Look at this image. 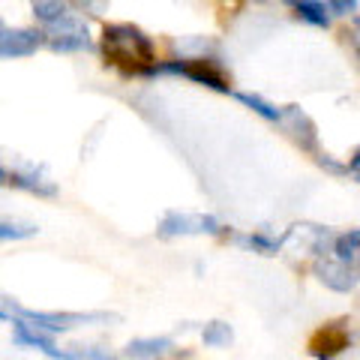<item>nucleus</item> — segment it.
I'll return each mask as SVG.
<instances>
[{"mask_svg":"<svg viewBox=\"0 0 360 360\" xmlns=\"http://www.w3.org/2000/svg\"><path fill=\"white\" fill-rule=\"evenodd\" d=\"M168 348L172 340H135L127 345V357H162Z\"/></svg>","mask_w":360,"mask_h":360,"instance_id":"obj_13","label":"nucleus"},{"mask_svg":"<svg viewBox=\"0 0 360 360\" xmlns=\"http://www.w3.org/2000/svg\"><path fill=\"white\" fill-rule=\"evenodd\" d=\"M39 229L37 225H30V222H9L4 219L0 222V238L4 240H18V238H33Z\"/></svg>","mask_w":360,"mask_h":360,"instance_id":"obj_18","label":"nucleus"},{"mask_svg":"<svg viewBox=\"0 0 360 360\" xmlns=\"http://www.w3.org/2000/svg\"><path fill=\"white\" fill-rule=\"evenodd\" d=\"M103 51L115 66L129 72H150L153 66L150 39L132 25H108L103 30Z\"/></svg>","mask_w":360,"mask_h":360,"instance_id":"obj_1","label":"nucleus"},{"mask_svg":"<svg viewBox=\"0 0 360 360\" xmlns=\"http://www.w3.org/2000/svg\"><path fill=\"white\" fill-rule=\"evenodd\" d=\"M6 307H13L21 319H27L30 324H37L39 330H49V333H58V330H70L78 328V324H115L120 321V315H108V312H37V309H21L18 303H13L9 297Z\"/></svg>","mask_w":360,"mask_h":360,"instance_id":"obj_2","label":"nucleus"},{"mask_svg":"<svg viewBox=\"0 0 360 360\" xmlns=\"http://www.w3.org/2000/svg\"><path fill=\"white\" fill-rule=\"evenodd\" d=\"M45 42H49L51 51H82L90 45L87 39V27L78 21L75 15L66 13L63 18H58L54 25H49V33H45Z\"/></svg>","mask_w":360,"mask_h":360,"instance_id":"obj_4","label":"nucleus"},{"mask_svg":"<svg viewBox=\"0 0 360 360\" xmlns=\"http://www.w3.org/2000/svg\"><path fill=\"white\" fill-rule=\"evenodd\" d=\"M328 6H330V13H336V15H348V13H354L357 9V0H328Z\"/></svg>","mask_w":360,"mask_h":360,"instance_id":"obj_19","label":"nucleus"},{"mask_svg":"<svg viewBox=\"0 0 360 360\" xmlns=\"http://www.w3.org/2000/svg\"><path fill=\"white\" fill-rule=\"evenodd\" d=\"M288 4L295 6L297 15L303 21H309V25H315V27H328L330 25V15H328L330 6H324L321 0H288Z\"/></svg>","mask_w":360,"mask_h":360,"instance_id":"obj_11","label":"nucleus"},{"mask_svg":"<svg viewBox=\"0 0 360 360\" xmlns=\"http://www.w3.org/2000/svg\"><path fill=\"white\" fill-rule=\"evenodd\" d=\"M30 4H33V15H37L42 25H54L58 18L66 15L63 0H30Z\"/></svg>","mask_w":360,"mask_h":360,"instance_id":"obj_14","label":"nucleus"},{"mask_svg":"<svg viewBox=\"0 0 360 360\" xmlns=\"http://www.w3.org/2000/svg\"><path fill=\"white\" fill-rule=\"evenodd\" d=\"M348 345V336L342 328H324L312 336V354L315 357H333Z\"/></svg>","mask_w":360,"mask_h":360,"instance_id":"obj_10","label":"nucleus"},{"mask_svg":"<svg viewBox=\"0 0 360 360\" xmlns=\"http://www.w3.org/2000/svg\"><path fill=\"white\" fill-rule=\"evenodd\" d=\"M13 324H15V342H18V345H25V348H39V352H45L49 357H70V352H58V348H54L49 330H39L37 324H30L27 319L13 321Z\"/></svg>","mask_w":360,"mask_h":360,"instance_id":"obj_8","label":"nucleus"},{"mask_svg":"<svg viewBox=\"0 0 360 360\" xmlns=\"http://www.w3.org/2000/svg\"><path fill=\"white\" fill-rule=\"evenodd\" d=\"M238 99H240L246 108H252L255 115H262L264 120L279 123V115H283V108H274V105L264 103V99H262V96H255V94H238Z\"/></svg>","mask_w":360,"mask_h":360,"instance_id":"obj_17","label":"nucleus"},{"mask_svg":"<svg viewBox=\"0 0 360 360\" xmlns=\"http://www.w3.org/2000/svg\"><path fill=\"white\" fill-rule=\"evenodd\" d=\"M42 42H45V33H39V30H25V27L9 30V27H4V33H0V54H4L6 60L30 58V54H37V49Z\"/></svg>","mask_w":360,"mask_h":360,"instance_id":"obj_5","label":"nucleus"},{"mask_svg":"<svg viewBox=\"0 0 360 360\" xmlns=\"http://www.w3.org/2000/svg\"><path fill=\"white\" fill-rule=\"evenodd\" d=\"M201 340H205V345H210V348H222L234 340V330H231V324H225V321H210L205 328V333H201Z\"/></svg>","mask_w":360,"mask_h":360,"instance_id":"obj_15","label":"nucleus"},{"mask_svg":"<svg viewBox=\"0 0 360 360\" xmlns=\"http://www.w3.org/2000/svg\"><path fill=\"white\" fill-rule=\"evenodd\" d=\"M333 252L336 258H342L348 264H360V231H348V234H340L333 240Z\"/></svg>","mask_w":360,"mask_h":360,"instance_id":"obj_12","label":"nucleus"},{"mask_svg":"<svg viewBox=\"0 0 360 360\" xmlns=\"http://www.w3.org/2000/svg\"><path fill=\"white\" fill-rule=\"evenodd\" d=\"M238 243L258 255H276L279 246H283V240H274V238H267V234H246V238H238Z\"/></svg>","mask_w":360,"mask_h":360,"instance_id":"obj_16","label":"nucleus"},{"mask_svg":"<svg viewBox=\"0 0 360 360\" xmlns=\"http://www.w3.org/2000/svg\"><path fill=\"white\" fill-rule=\"evenodd\" d=\"M4 177H6V184L21 186V189H30V193H37V195H54V193H58V186H54L49 177H42L39 168H33V165L21 168V172H13V174L4 168Z\"/></svg>","mask_w":360,"mask_h":360,"instance_id":"obj_9","label":"nucleus"},{"mask_svg":"<svg viewBox=\"0 0 360 360\" xmlns=\"http://www.w3.org/2000/svg\"><path fill=\"white\" fill-rule=\"evenodd\" d=\"M279 123H283V129L300 144L303 150H315L319 135H315V123L309 120L307 111H300L297 105H285L283 115H279Z\"/></svg>","mask_w":360,"mask_h":360,"instance_id":"obj_7","label":"nucleus"},{"mask_svg":"<svg viewBox=\"0 0 360 360\" xmlns=\"http://www.w3.org/2000/svg\"><path fill=\"white\" fill-rule=\"evenodd\" d=\"M348 168H352V172H354V174L360 177V150H357V153L352 156V162H348Z\"/></svg>","mask_w":360,"mask_h":360,"instance_id":"obj_20","label":"nucleus"},{"mask_svg":"<svg viewBox=\"0 0 360 360\" xmlns=\"http://www.w3.org/2000/svg\"><path fill=\"white\" fill-rule=\"evenodd\" d=\"M315 274L328 288L333 291H352L357 285V267L342 262V258H319L315 262Z\"/></svg>","mask_w":360,"mask_h":360,"instance_id":"obj_6","label":"nucleus"},{"mask_svg":"<svg viewBox=\"0 0 360 360\" xmlns=\"http://www.w3.org/2000/svg\"><path fill=\"white\" fill-rule=\"evenodd\" d=\"M160 238H189V234H219V222L207 213H165L160 229Z\"/></svg>","mask_w":360,"mask_h":360,"instance_id":"obj_3","label":"nucleus"},{"mask_svg":"<svg viewBox=\"0 0 360 360\" xmlns=\"http://www.w3.org/2000/svg\"><path fill=\"white\" fill-rule=\"evenodd\" d=\"M357 25H360V18H357Z\"/></svg>","mask_w":360,"mask_h":360,"instance_id":"obj_21","label":"nucleus"}]
</instances>
